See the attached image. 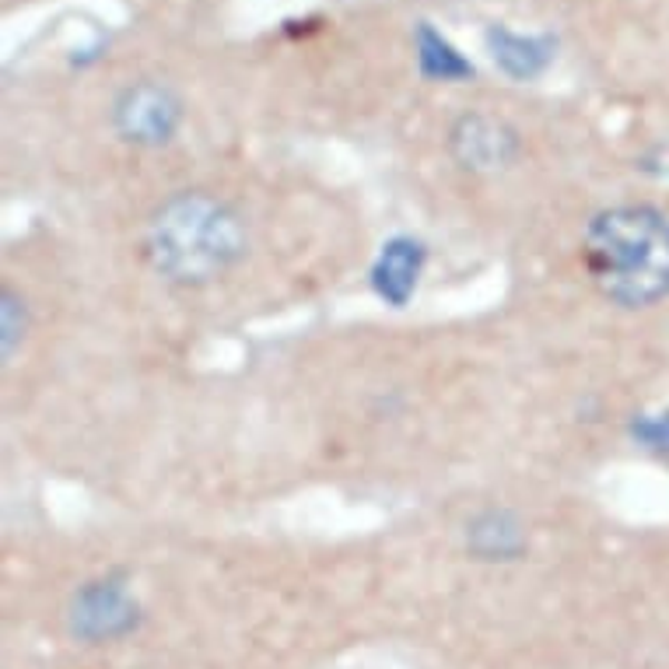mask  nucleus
<instances>
[{
  "instance_id": "6e6552de",
  "label": "nucleus",
  "mask_w": 669,
  "mask_h": 669,
  "mask_svg": "<svg viewBox=\"0 0 669 669\" xmlns=\"http://www.w3.org/2000/svg\"><path fill=\"white\" fill-rule=\"evenodd\" d=\"M466 547L481 561H512L525 551L522 522L505 509H491L466 525Z\"/></svg>"
},
{
  "instance_id": "423d86ee",
  "label": "nucleus",
  "mask_w": 669,
  "mask_h": 669,
  "mask_svg": "<svg viewBox=\"0 0 669 669\" xmlns=\"http://www.w3.org/2000/svg\"><path fill=\"white\" fill-rule=\"evenodd\" d=\"M424 246L417 238H393L382 246L375 267H372V284L375 292L390 305H407V298L417 288V277L424 267Z\"/></svg>"
},
{
  "instance_id": "7ed1b4c3",
  "label": "nucleus",
  "mask_w": 669,
  "mask_h": 669,
  "mask_svg": "<svg viewBox=\"0 0 669 669\" xmlns=\"http://www.w3.org/2000/svg\"><path fill=\"white\" fill-rule=\"evenodd\" d=\"M112 124L119 137L140 148H161L176 137L183 124V102L179 95L161 81H140L130 85L116 99Z\"/></svg>"
},
{
  "instance_id": "9d476101",
  "label": "nucleus",
  "mask_w": 669,
  "mask_h": 669,
  "mask_svg": "<svg viewBox=\"0 0 669 669\" xmlns=\"http://www.w3.org/2000/svg\"><path fill=\"white\" fill-rule=\"evenodd\" d=\"M26 329H29L26 298L4 292L0 295V351H4V357H11L14 347L26 341Z\"/></svg>"
},
{
  "instance_id": "f257e3e1",
  "label": "nucleus",
  "mask_w": 669,
  "mask_h": 669,
  "mask_svg": "<svg viewBox=\"0 0 669 669\" xmlns=\"http://www.w3.org/2000/svg\"><path fill=\"white\" fill-rule=\"evenodd\" d=\"M582 263L607 302L649 308L669 295V218L656 207H610L586 228Z\"/></svg>"
},
{
  "instance_id": "20e7f679",
  "label": "nucleus",
  "mask_w": 669,
  "mask_h": 669,
  "mask_svg": "<svg viewBox=\"0 0 669 669\" xmlns=\"http://www.w3.org/2000/svg\"><path fill=\"white\" fill-rule=\"evenodd\" d=\"M137 628V603L119 582H91L70 603V631L85 641H112Z\"/></svg>"
},
{
  "instance_id": "0eeeda50",
  "label": "nucleus",
  "mask_w": 669,
  "mask_h": 669,
  "mask_svg": "<svg viewBox=\"0 0 669 669\" xmlns=\"http://www.w3.org/2000/svg\"><path fill=\"white\" fill-rule=\"evenodd\" d=\"M488 50L491 60L505 70L509 78L525 81V78H537L547 70V63L554 60V39L551 36H519L505 26H491L488 29Z\"/></svg>"
},
{
  "instance_id": "f03ea898",
  "label": "nucleus",
  "mask_w": 669,
  "mask_h": 669,
  "mask_svg": "<svg viewBox=\"0 0 669 669\" xmlns=\"http://www.w3.org/2000/svg\"><path fill=\"white\" fill-rule=\"evenodd\" d=\"M145 253L161 277L176 284H207L246 256V225L225 200L186 189L155 210Z\"/></svg>"
},
{
  "instance_id": "39448f33",
  "label": "nucleus",
  "mask_w": 669,
  "mask_h": 669,
  "mask_svg": "<svg viewBox=\"0 0 669 669\" xmlns=\"http://www.w3.org/2000/svg\"><path fill=\"white\" fill-rule=\"evenodd\" d=\"M449 145H452V155L460 158L463 169L494 173V169H505V165L515 158L519 134L494 116L470 112V116L460 119L456 127H452Z\"/></svg>"
},
{
  "instance_id": "1a4fd4ad",
  "label": "nucleus",
  "mask_w": 669,
  "mask_h": 669,
  "mask_svg": "<svg viewBox=\"0 0 669 669\" xmlns=\"http://www.w3.org/2000/svg\"><path fill=\"white\" fill-rule=\"evenodd\" d=\"M417 67L427 81H466L473 78V63L452 46L442 32H435L427 21H421L417 32Z\"/></svg>"
}]
</instances>
